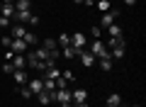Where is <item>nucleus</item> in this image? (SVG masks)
Segmentation results:
<instances>
[{
  "mask_svg": "<svg viewBox=\"0 0 146 107\" xmlns=\"http://www.w3.org/2000/svg\"><path fill=\"white\" fill-rule=\"evenodd\" d=\"M90 54H93L95 58H105V56H110L107 46H105L100 39H93V44H90Z\"/></svg>",
  "mask_w": 146,
  "mask_h": 107,
  "instance_id": "obj_1",
  "label": "nucleus"
},
{
  "mask_svg": "<svg viewBox=\"0 0 146 107\" xmlns=\"http://www.w3.org/2000/svg\"><path fill=\"white\" fill-rule=\"evenodd\" d=\"M117 17H119V10H117V7H112V10L102 12V29H107L110 25H115V22H117Z\"/></svg>",
  "mask_w": 146,
  "mask_h": 107,
  "instance_id": "obj_2",
  "label": "nucleus"
},
{
  "mask_svg": "<svg viewBox=\"0 0 146 107\" xmlns=\"http://www.w3.org/2000/svg\"><path fill=\"white\" fill-rule=\"evenodd\" d=\"M76 56L80 58V63H83L85 68H93V66H95V61H98V58H95L93 54H90V51H85V49H80L78 54H76Z\"/></svg>",
  "mask_w": 146,
  "mask_h": 107,
  "instance_id": "obj_3",
  "label": "nucleus"
},
{
  "mask_svg": "<svg viewBox=\"0 0 146 107\" xmlns=\"http://www.w3.org/2000/svg\"><path fill=\"white\" fill-rule=\"evenodd\" d=\"M85 44H88V39H85V34H83V32H76V34H71V46H73L76 51L85 49Z\"/></svg>",
  "mask_w": 146,
  "mask_h": 107,
  "instance_id": "obj_4",
  "label": "nucleus"
},
{
  "mask_svg": "<svg viewBox=\"0 0 146 107\" xmlns=\"http://www.w3.org/2000/svg\"><path fill=\"white\" fill-rule=\"evenodd\" d=\"M51 97H54V102H58V105H66V102H71V92H68V88H66V90H54Z\"/></svg>",
  "mask_w": 146,
  "mask_h": 107,
  "instance_id": "obj_5",
  "label": "nucleus"
},
{
  "mask_svg": "<svg viewBox=\"0 0 146 107\" xmlns=\"http://www.w3.org/2000/svg\"><path fill=\"white\" fill-rule=\"evenodd\" d=\"M80 102H88V92H85L83 88H78V90L71 92V105H80Z\"/></svg>",
  "mask_w": 146,
  "mask_h": 107,
  "instance_id": "obj_6",
  "label": "nucleus"
},
{
  "mask_svg": "<svg viewBox=\"0 0 146 107\" xmlns=\"http://www.w3.org/2000/svg\"><path fill=\"white\" fill-rule=\"evenodd\" d=\"M27 88L32 90V95H36V92L44 90V80L42 78H29V80H27Z\"/></svg>",
  "mask_w": 146,
  "mask_h": 107,
  "instance_id": "obj_7",
  "label": "nucleus"
},
{
  "mask_svg": "<svg viewBox=\"0 0 146 107\" xmlns=\"http://www.w3.org/2000/svg\"><path fill=\"white\" fill-rule=\"evenodd\" d=\"M10 49L15 51V54H27V51H29V46H27V41H25V39H12Z\"/></svg>",
  "mask_w": 146,
  "mask_h": 107,
  "instance_id": "obj_8",
  "label": "nucleus"
},
{
  "mask_svg": "<svg viewBox=\"0 0 146 107\" xmlns=\"http://www.w3.org/2000/svg\"><path fill=\"white\" fill-rule=\"evenodd\" d=\"M12 78H15L17 85H27V80H29V76L25 73V68H17V71L12 73Z\"/></svg>",
  "mask_w": 146,
  "mask_h": 107,
  "instance_id": "obj_9",
  "label": "nucleus"
},
{
  "mask_svg": "<svg viewBox=\"0 0 146 107\" xmlns=\"http://www.w3.org/2000/svg\"><path fill=\"white\" fill-rule=\"evenodd\" d=\"M25 25H12L10 27V37H12V39H22V37H25Z\"/></svg>",
  "mask_w": 146,
  "mask_h": 107,
  "instance_id": "obj_10",
  "label": "nucleus"
},
{
  "mask_svg": "<svg viewBox=\"0 0 146 107\" xmlns=\"http://www.w3.org/2000/svg\"><path fill=\"white\" fill-rule=\"evenodd\" d=\"M42 78H49V80H56V78H61V71H58L56 66H51V68H46V71L42 73Z\"/></svg>",
  "mask_w": 146,
  "mask_h": 107,
  "instance_id": "obj_11",
  "label": "nucleus"
},
{
  "mask_svg": "<svg viewBox=\"0 0 146 107\" xmlns=\"http://www.w3.org/2000/svg\"><path fill=\"white\" fill-rule=\"evenodd\" d=\"M42 49H46V51H61V49H58V44H56V39H49V37H44Z\"/></svg>",
  "mask_w": 146,
  "mask_h": 107,
  "instance_id": "obj_12",
  "label": "nucleus"
},
{
  "mask_svg": "<svg viewBox=\"0 0 146 107\" xmlns=\"http://www.w3.org/2000/svg\"><path fill=\"white\" fill-rule=\"evenodd\" d=\"M36 100H39V102H42L44 107H46V105H51V102H54V97H51V92L42 90V92H36Z\"/></svg>",
  "mask_w": 146,
  "mask_h": 107,
  "instance_id": "obj_13",
  "label": "nucleus"
},
{
  "mask_svg": "<svg viewBox=\"0 0 146 107\" xmlns=\"http://www.w3.org/2000/svg\"><path fill=\"white\" fill-rule=\"evenodd\" d=\"M12 5H15V12H29V0H15V3H12Z\"/></svg>",
  "mask_w": 146,
  "mask_h": 107,
  "instance_id": "obj_14",
  "label": "nucleus"
},
{
  "mask_svg": "<svg viewBox=\"0 0 146 107\" xmlns=\"http://www.w3.org/2000/svg\"><path fill=\"white\" fill-rule=\"evenodd\" d=\"M12 66H15V71H17V68H25V66H27V56H25V54H15Z\"/></svg>",
  "mask_w": 146,
  "mask_h": 107,
  "instance_id": "obj_15",
  "label": "nucleus"
},
{
  "mask_svg": "<svg viewBox=\"0 0 146 107\" xmlns=\"http://www.w3.org/2000/svg\"><path fill=\"white\" fill-rule=\"evenodd\" d=\"M0 15H3V17H10V20H12V15H15V5H12V3H3Z\"/></svg>",
  "mask_w": 146,
  "mask_h": 107,
  "instance_id": "obj_16",
  "label": "nucleus"
},
{
  "mask_svg": "<svg viewBox=\"0 0 146 107\" xmlns=\"http://www.w3.org/2000/svg\"><path fill=\"white\" fill-rule=\"evenodd\" d=\"M110 58H112V61H119V58H124V46H117V49H110Z\"/></svg>",
  "mask_w": 146,
  "mask_h": 107,
  "instance_id": "obj_17",
  "label": "nucleus"
},
{
  "mask_svg": "<svg viewBox=\"0 0 146 107\" xmlns=\"http://www.w3.org/2000/svg\"><path fill=\"white\" fill-rule=\"evenodd\" d=\"M107 107H122V95L112 92V95L107 97Z\"/></svg>",
  "mask_w": 146,
  "mask_h": 107,
  "instance_id": "obj_18",
  "label": "nucleus"
},
{
  "mask_svg": "<svg viewBox=\"0 0 146 107\" xmlns=\"http://www.w3.org/2000/svg\"><path fill=\"white\" fill-rule=\"evenodd\" d=\"M95 7H98L100 12H107V10H112V3H110V0H95Z\"/></svg>",
  "mask_w": 146,
  "mask_h": 107,
  "instance_id": "obj_19",
  "label": "nucleus"
},
{
  "mask_svg": "<svg viewBox=\"0 0 146 107\" xmlns=\"http://www.w3.org/2000/svg\"><path fill=\"white\" fill-rule=\"evenodd\" d=\"M22 39L27 41V46H36V44H39V39H36V34H32V32H25V37H22Z\"/></svg>",
  "mask_w": 146,
  "mask_h": 107,
  "instance_id": "obj_20",
  "label": "nucleus"
},
{
  "mask_svg": "<svg viewBox=\"0 0 146 107\" xmlns=\"http://www.w3.org/2000/svg\"><path fill=\"white\" fill-rule=\"evenodd\" d=\"M76 54H78V51L73 49V46H63V49H61V56L63 58H76Z\"/></svg>",
  "mask_w": 146,
  "mask_h": 107,
  "instance_id": "obj_21",
  "label": "nucleus"
},
{
  "mask_svg": "<svg viewBox=\"0 0 146 107\" xmlns=\"http://www.w3.org/2000/svg\"><path fill=\"white\" fill-rule=\"evenodd\" d=\"M107 34H110V37H122V27L117 25V22H115V25H110V27H107Z\"/></svg>",
  "mask_w": 146,
  "mask_h": 107,
  "instance_id": "obj_22",
  "label": "nucleus"
},
{
  "mask_svg": "<svg viewBox=\"0 0 146 107\" xmlns=\"http://www.w3.org/2000/svg\"><path fill=\"white\" fill-rule=\"evenodd\" d=\"M98 61H100V68H102V71H112V58H110V56L98 58Z\"/></svg>",
  "mask_w": 146,
  "mask_h": 107,
  "instance_id": "obj_23",
  "label": "nucleus"
},
{
  "mask_svg": "<svg viewBox=\"0 0 146 107\" xmlns=\"http://www.w3.org/2000/svg\"><path fill=\"white\" fill-rule=\"evenodd\" d=\"M117 46H124V39H122V37H112V39H110V49H117Z\"/></svg>",
  "mask_w": 146,
  "mask_h": 107,
  "instance_id": "obj_24",
  "label": "nucleus"
},
{
  "mask_svg": "<svg viewBox=\"0 0 146 107\" xmlns=\"http://www.w3.org/2000/svg\"><path fill=\"white\" fill-rule=\"evenodd\" d=\"M42 80H44V90H46V92L56 90V80H49V78H42Z\"/></svg>",
  "mask_w": 146,
  "mask_h": 107,
  "instance_id": "obj_25",
  "label": "nucleus"
},
{
  "mask_svg": "<svg viewBox=\"0 0 146 107\" xmlns=\"http://www.w3.org/2000/svg\"><path fill=\"white\" fill-rule=\"evenodd\" d=\"M56 44L61 46V49H63V46H71V34H61V37H58V41H56Z\"/></svg>",
  "mask_w": 146,
  "mask_h": 107,
  "instance_id": "obj_26",
  "label": "nucleus"
},
{
  "mask_svg": "<svg viewBox=\"0 0 146 107\" xmlns=\"http://www.w3.org/2000/svg\"><path fill=\"white\" fill-rule=\"evenodd\" d=\"M20 95L25 97V100H29V97H34V95H32V90H29L27 85H20Z\"/></svg>",
  "mask_w": 146,
  "mask_h": 107,
  "instance_id": "obj_27",
  "label": "nucleus"
},
{
  "mask_svg": "<svg viewBox=\"0 0 146 107\" xmlns=\"http://www.w3.org/2000/svg\"><path fill=\"white\" fill-rule=\"evenodd\" d=\"M90 34H93V39H100V37H102V27H98V25H95L93 29H90Z\"/></svg>",
  "mask_w": 146,
  "mask_h": 107,
  "instance_id": "obj_28",
  "label": "nucleus"
},
{
  "mask_svg": "<svg viewBox=\"0 0 146 107\" xmlns=\"http://www.w3.org/2000/svg\"><path fill=\"white\" fill-rule=\"evenodd\" d=\"M0 29H10V17H3V15H0Z\"/></svg>",
  "mask_w": 146,
  "mask_h": 107,
  "instance_id": "obj_29",
  "label": "nucleus"
},
{
  "mask_svg": "<svg viewBox=\"0 0 146 107\" xmlns=\"http://www.w3.org/2000/svg\"><path fill=\"white\" fill-rule=\"evenodd\" d=\"M66 88H68V83L63 78H56V90H66Z\"/></svg>",
  "mask_w": 146,
  "mask_h": 107,
  "instance_id": "obj_30",
  "label": "nucleus"
},
{
  "mask_svg": "<svg viewBox=\"0 0 146 107\" xmlns=\"http://www.w3.org/2000/svg\"><path fill=\"white\" fill-rule=\"evenodd\" d=\"M3 71H5V73H15V66H12V61H5V63H3Z\"/></svg>",
  "mask_w": 146,
  "mask_h": 107,
  "instance_id": "obj_31",
  "label": "nucleus"
},
{
  "mask_svg": "<svg viewBox=\"0 0 146 107\" xmlns=\"http://www.w3.org/2000/svg\"><path fill=\"white\" fill-rule=\"evenodd\" d=\"M10 44H12V37H10V34H3V46L10 49Z\"/></svg>",
  "mask_w": 146,
  "mask_h": 107,
  "instance_id": "obj_32",
  "label": "nucleus"
},
{
  "mask_svg": "<svg viewBox=\"0 0 146 107\" xmlns=\"http://www.w3.org/2000/svg\"><path fill=\"white\" fill-rule=\"evenodd\" d=\"M12 58H15V51H12V49H5V61H12Z\"/></svg>",
  "mask_w": 146,
  "mask_h": 107,
  "instance_id": "obj_33",
  "label": "nucleus"
},
{
  "mask_svg": "<svg viewBox=\"0 0 146 107\" xmlns=\"http://www.w3.org/2000/svg\"><path fill=\"white\" fill-rule=\"evenodd\" d=\"M27 25H32V27H36V25H39V17H36V15H32V17H29V22H27Z\"/></svg>",
  "mask_w": 146,
  "mask_h": 107,
  "instance_id": "obj_34",
  "label": "nucleus"
},
{
  "mask_svg": "<svg viewBox=\"0 0 146 107\" xmlns=\"http://www.w3.org/2000/svg\"><path fill=\"white\" fill-rule=\"evenodd\" d=\"M83 3H85L88 7H93V5H95V0H83Z\"/></svg>",
  "mask_w": 146,
  "mask_h": 107,
  "instance_id": "obj_35",
  "label": "nucleus"
},
{
  "mask_svg": "<svg viewBox=\"0 0 146 107\" xmlns=\"http://www.w3.org/2000/svg\"><path fill=\"white\" fill-rule=\"evenodd\" d=\"M124 5H129V7H131V5H136V0H124Z\"/></svg>",
  "mask_w": 146,
  "mask_h": 107,
  "instance_id": "obj_36",
  "label": "nucleus"
},
{
  "mask_svg": "<svg viewBox=\"0 0 146 107\" xmlns=\"http://www.w3.org/2000/svg\"><path fill=\"white\" fill-rule=\"evenodd\" d=\"M73 3H76V5H83V0H73Z\"/></svg>",
  "mask_w": 146,
  "mask_h": 107,
  "instance_id": "obj_37",
  "label": "nucleus"
},
{
  "mask_svg": "<svg viewBox=\"0 0 146 107\" xmlns=\"http://www.w3.org/2000/svg\"><path fill=\"white\" fill-rule=\"evenodd\" d=\"M0 3H15V0H0Z\"/></svg>",
  "mask_w": 146,
  "mask_h": 107,
  "instance_id": "obj_38",
  "label": "nucleus"
},
{
  "mask_svg": "<svg viewBox=\"0 0 146 107\" xmlns=\"http://www.w3.org/2000/svg\"><path fill=\"white\" fill-rule=\"evenodd\" d=\"M110 3H119V0H110Z\"/></svg>",
  "mask_w": 146,
  "mask_h": 107,
  "instance_id": "obj_39",
  "label": "nucleus"
},
{
  "mask_svg": "<svg viewBox=\"0 0 146 107\" xmlns=\"http://www.w3.org/2000/svg\"><path fill=\"white\" fill-rule=\"evenodd\" d=\"M131 107H141V105H131Z\"/></svg>",
  "mask_w": 146,
  "mask_h": 107,
  "instance_id": "obj_40",
  "label": "nucleus"
},
{
  "mask_svg": "<svg viewBox=\"0 0 146 107\" xmlns=\"http://www.w3.org/2000/svg\"><path fill=\"white\" fill-rule=\"evenodd\" d=\"M0 10H3V3H0Z\"/></svg>",
  "mask_w": 146,
  "mask_h": 107,
  "instance_id": "obj_41",
  "label": "nucleus"
},
{
  "mask_svg": "<svg viewBox=\"0 0 146 107\" xmlns=\"http://www.w3.org/2000/svg\"><path fill=\"white\" fill-rule=\"evenodd\" d=\"M29 3H32V0H29Z\"/></svg>",
  "mask_w": 146,
  "mask_h": 107,
  "instance_id": "obj_42",
  "label": "nucleus"
}]
</instances>
